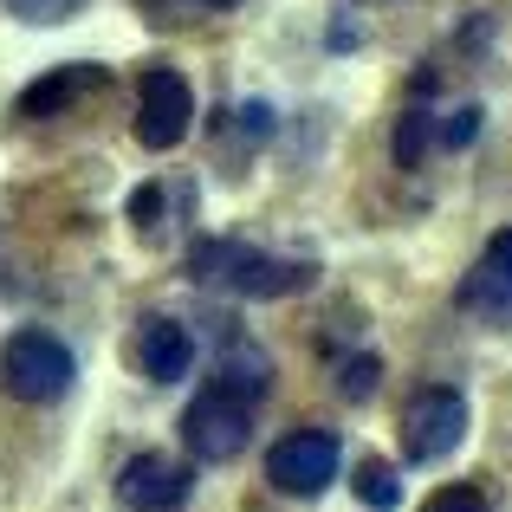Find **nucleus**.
I'll return each instance as SVG.
<instances>
[{"instance_id": "nucleus-1", "label": "nucleus", "mask_w": 512, "mask_h": 512, "mask_svg": "<svg viewBox=\"0 0 512 512\" xmlns=\"http://www.w3.org/2000/svg\"><path fill=\"white\" fill-rule=\"evenodd\" d=\"M188 279L195 286H214V292H240V299H292L318 279L312 260H279L266 247H247V240H195L188 247Z\"/></svg>"}, {"instance_id": "nucleus-2", "label": "nucleus", "mask_w": 512, "mask_h": 512, "mask_svg": "<svg viewBox=\"0 0 512 512\" xmlns=\"http://www.w3.org/2000/svg\"><path fill=\"white\" fill-rule=\"evenodd\" d=\"M253 409H260V396H247V389L214 376L182 415V448L195 454V461H234L253 441Z\"/></svg>"}, {"instance_id": "nucleus-3", "label": "nucleus", "mask_w": 512, "mask_h": 512, "mask_svg": "<svg viewBox=\"0 0 512 512\" xmlns=\"http://www.w3.org/2000/svg\"><path fill=\"white\" fill-rule=\"evenodd\" d=\"M72 376H78L72 350L39 325L13 331V338L0 344V389L20 396V402H59L65 389H72Z\"/></svg>"}, {"instance_id": "nucleus-4", "label": "nucleus", "mask_w": 512, "mask_h": 512, "mask_svg": "<svg viewBox=\"0 0 512 512\" xmlns=\"http://www.w3.org/2000/svg\"><path fill=\"white\" fill-rule=\"evenodd\" d=\"M338 467H344V448L331 428H292V435H279L266 448V480L279 493H292V500H318L338 480Z\"/></svg>"}, {"instance_id": "nucleus-5", "label": "nucleus", "mask_w": 512, "mask_h": 512, "mask_svg": "<svg viewBox=\"0 0 512 512\" xmlns=\"http://www.w3.org/2000/svg\"><path fill=\"white\" fill-rule=\"evenodd\" d=\"M467 435V396L454 383H428L402 409V454L409 461H448Z\"/></svg>"}, {"instance_id": "nucleus-6", "label": "nucleus", "mask_w": 512, "mask_h": 512, "mask_svg": "<svg viewBox=\"0 0 512 512\" xmlns=\"http://www.w3.org/2000/svg\"><path fill=\"white\" fill-rule=\"evenodd\" d=\"M195 124V91L175 65H150L137 78V143L143 150H175Z\"/></svg>"}, {"instance_id": "nucleus-7", "label": "nucleus", "mask_w": 512, "mask_h": 512, "mask_svg": "<svg viewBox=\"0 0 512 512\" xmlns=\"http://www.w3.org/2000/svg\"><path fill=\"white\" fill-rule=\"evenodd\" d=\"M454 299H461L467 318H480V325H493V331H512V227H500V234L480 247L474 273L461 279Z\"/></svg>"}, {"instance_id": "nucleus-8", "label": "nucleus", "mask_w": 512, "mask_h": 512, "mask_svg": "<svg viewBox=\"0 0 512 512\" xmlns=\"http://www.w3.org/2000/svg\"><path fill=\"white\" fill-rule=\"evenodd\" d=\"M188 493H195V474L182 461H169V454H137L117 474V500L130 512H175V506H188Z\"/></svg>"}, {"instance_id": "nucleus-9", "label": "nucleus", "mask_w": 512, "mask_h": 512, "mask_svg": "<svg viewBox=\"0 0 512 512\" xmlns=\"http://www.w3.org/2000/svg\"><path fill=\"white\" fill-rule=\"evenodd\" d=\"M111 91V65H59V72L33 78L20 91V117H59V111H78L85 98H104Z\"/></svg>"}, {"instance_id": "nucleus-10", "label": "nucleus", "mask_w": 512, "mask_h": 512, "mask_svg": "<svg viewBox=\"0 0 512 512\" xmlns=\"http://www.w3.org/2000/svg\"><path fill=\"white\" fill-rule=\"evenodd\" d=\"M130 363H137L150 383H182L188 376V363H195V338H188V325L182 318H143L137 325V338H130Z\"/></svg>"}, {"instance_id": "nucleus-11", "label": "nucleus", "mask_w": 512, "mask_h": 512, "mask_svg": "<svg viewBox=\"0 0 512 512\" xmlns=\"http://www.w3.org/2000/svg\"><path fill=\"white\" fill-rule=\"evenodd\" d=\"M357 500H363V506H376V512H396V506H402V480H396V467L370 454V461L357 467Z\"/></svg>"}, {"instance_id": "nucleus-12", "label": "nucleus", "mask_w": 512, "mask_h": 512, "mask_svg": "<svg viewBox=\"0 0 512 512\" xmlns=\"http://www.w3.org/2000/svg\"><path fill=\"white\" fill-rule=\"evenodd\" d=\"M422 150H428V104H409L402 124H396V163L415 169V163H422Z\"/></svg>"}, {"instance_id": "nucleus-13", "label": "nucleus", "mask_w": 512, "mask_h": 512, "mask_svg": "<svg viewBox=\"0 0 512 512\" xmlns=\"http://www.w3.org/2000/svg\"><path fill=\"white\" fill-rule=\"evenodd\" d=\"M376 383H383V357H376V350H357V357H344V370H338V389H344L350 402H363Z\"/></svg>"}, {"instance_id": "nucleus-14", "label": "nucleus", "mask_w": 512, "mask_h": 512, "mask_svg": "<svg viewBox=\"0 0 512 512\" xmlns=\"http://www.w3.org/2000/svg\"><path fill=\"white\" fill-rule=\"evenodd\" d=\"M0 7H7L13 20H26V26H59V20H72L85 0H0Z\"/></svg>"}, {"instance_id": "nucleus-15", "label": "nucleus", "mask_w": 512, "mask_h": 512, "mask_svg": "<svg viewBox=\"0 0 512 512\" xmlns=\"http://www.w3.org/2000/svg\"><path fill=\"white\" fill-rule=\"evenodd\" d=\"M422 512H487V493L467 487V480H454V487H435V493H428Z\"/></svg>"}, {"instance_id": "nucleus-16", "label": "nucleus", "mask_w": 512, "mask_h": 512, "mask_svg": "<svg viewBox=\"0 0 512 512\" xmlns=\"http://www.w3.org/2000/svg\"><path fill=\"white\" fill-rule=\"evenodd\" d=\"M480 137V104H461V111L441 124V150H461V143Z\"/></svg>"}, {"instance_id": "nucleus-17", "label": "nucleus", "mask_w": 512, "mask_h": 512, "mask_svg": "<svg viewBox=\"0 0 512 512\" xmlns=\"http://www.w3.org/2000/svg\"><path fill=\"white\" fill-rule=\"evenodd\" d=\"M195 7H208V13H227V7H240V0H195Z\"/></svg>"}]
</instances>
